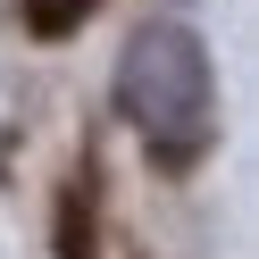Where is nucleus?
<instances>
[{
	"mask_svg": "<svg viewBox=\"0 0 259 259\" xmlns=\"http://www.w3.org/2000/svg\"><path fill=\"white\" fill-rule=\"evenodd\" d=\"M125 117L142 125V142L167 159H192L209 142V117H218V92H209V51L184 34V25H151L125 51Z\"/></svg>",
	"mask_w": 259,
	"mask_h": 259,
	"instance_id": "f257e3e1",
	"label": "nucleus"
},
{
	"mask_svg": "<svg viewBox=\"0 0 259 259\" xmlns=\"http://www.w3.org/2000/svg\"><path fill=\"white\" fill-rule=\"evenodd\" d=\"M92 0H25V17H34V34H67L75 17H84Z\"/></svg>",
	"mask_w": 259,
	"mask_h": 259,
	"instance_id": "f03ea898",
	"label": "nucleus"
}]
</instances>
